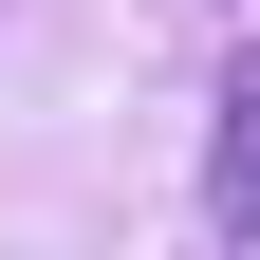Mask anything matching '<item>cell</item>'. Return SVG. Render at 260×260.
<instances>
[{
	"label": "cell",
	"mask_w": 260,
	"mask_h": 260,
	"mask_svg": "<svg viewBox=\"0 0 260 260\" xmlns=\"http://www.w3.org/2000/svg\"><path fill=\"white\" fill-rule=\"evenodd\" d=\"M205 205H223V242H260V38L223 56V130H205Z\"/></svg>",
	"instance_id": "obj_1"
}]
</instances>
